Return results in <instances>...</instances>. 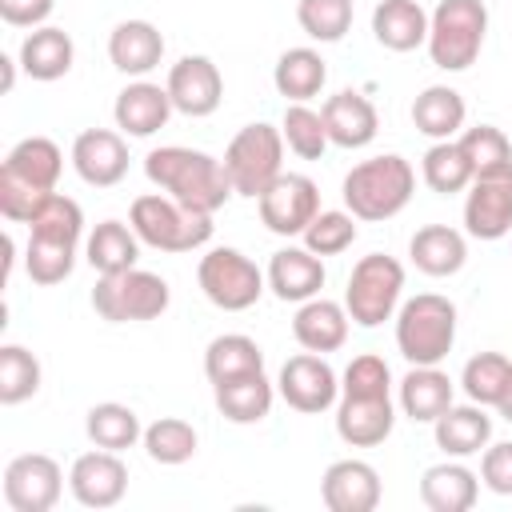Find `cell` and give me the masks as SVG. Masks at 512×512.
I'll return each instance as SVG.
<instances>
[{
	"label": "cell",
	"instance_id": "cell-1",
	"mask_svg": "<svg viewBox=\"0 0 512 512\" xmlns=\"http://www.w3.org/2000/svg\"><path fill=\"white\" fill-rule=\"evenodd\" d=\"M144 176L168 192L172 200H180L184 208H196V212H216L224 208L232 192V180L224 172V160L200 152V148H184V144H164V148H152L144 156Z\"/></svg>",
	"mask_w": 512,
	"mask_h": 512
},
{
	"label": "cell",
	"instance_id": "cell-2",
	"mask_svg": "<svg viewBox=\"0 0 512 512\" xmlns=\"http://www.w3.org/2000/svg\"><path fill=\"white\" fill-rule=\"evenodd\" d=\"M344 208L356 220H392L396 212L408 208L412 192H416V172L404 156L384 152L372 160H360L348 176H344Z\"/></svg>",
	"mask_w": 512,
	"mask_h": 512
},
{
	"label": "cell",
	"instance_id": "cell-3",
	"mask_svg": "<svg viewBox=\"0 0 512 512\" xmlns=\"http://www.w3.org/2000/svg\"><path fill=\"white\" fill-rule=\"evenodd\" d=\"M128 224L136 228L140 244L156 252H196L212 240V216L184 208L168 192H144L128 208Z\"/></svg>",
	"mask_w": 512,
	"mask_h": 512
},
{
	"label": "cell",
	"instance_id": "cell-4",
	"mask_svg": "<svg viewBox=\"0 0 512 512\" xmlns=\"http://www.w3.org/2000/svg\"><path fill=\"white\" fill-rule=\"evenodd\" d=\"M456 344V304L440 292H420L396 312V348L408 364H440Z\"/></svg>",
	"mask_w": 512,
	"mask_h": 512
},
{
	"label": "cell",
	"instance_id": "cell-5",
	"mask_svg": "<svg viewBox=\"0 0 512 512\" xmlns=\"http://www.w3.org/2000/svg\"><path fill=\"white\" fill-rule=\"evenodd\" d=\"M488 36L484 0H440L428 16V56L444 72H464L476 64Z\"/></svg>",
	"mask_w": 512,
	"mask_h": 512
},
{
	"label": "cell",
	"instance_id": "cell-6",
	"mask_svg": "<svg viewBox=\"0 0 512 512\" xmlns=\"http://www.w3.org/2000/svg\"><path fill=\"white\" fill-rule=\"evenodd\" d=\"M400 292H404V264H400L396 256L368 252V256L356 260V268H352V276H348L344 308H348L352 324H360V328H380L384 320L396 316Z\"/></svg>",
	"mask_w": 512,
	"mask_h": 512
},
{
	"label": "cell",
	"instance_id": "cell-7",
	"mask_svg": "<svg viewBox=\"0 0 512 512\" xmlns=\"http://www.w3.org/2000/svg\"><path fill=\"white\" fill-rule=\"evenodd\" d=\"M224 172L236 196L260 200V192L284 172V132L272 124H244L224 148Z\"/></svg>",
	"mask_w": 512,
	"mask_h": 512
},
{
	"label": "cell",
	"instance_id": "cell-8",
	"mask_svg": "<svg viewBox=\"0 0 512 512\" xmlns=\"http://www.w3.org/2000/svg\"><path fill=\"white\" fill-rule=\"evenodd\" d=\"M172 300V288L164 276L144 272V268H128V272H112L100 276L92 288V308L96 316H104L108 324H128V320H156Z\"/></svg>",
	"mask_w": 512,
	"mask_h": 512
},
{
	"label": "cell",
	"instance_id": "cell-9",
	"mask_svg": "<svg viewBox=\"0 0 512 512\" xmlns=\"http://www.w3.org/2000/svg\"><path fill=\"white\" fill-rule=\"evenodd\" d=\"M196 280H200V292L224 312L252 308L264 296V284H268V276L240 248H212L208 256H200Z\"/></svg>",
	"mask_w": 512,
	"mask_h": 512
},
{
	"label": "cell",
	"instance_id": "cell-10",
	"mask_svg": "<svg viewBox=\"0 0 512 512\" xmlns=\"http://www.w3.org/2000/svg\"><path fill=\"white\" fill-rule=\"evenodd\" d=\"M260 224L276 236H304V228L320 212V188L304 172H280L260 192Z\"/></svg>",
	"mask_w": 512,
	"mask_h": 512
},
{
	"label": "cell",
	"instance_id": "cell-11",
	"mask_svg": "<svg viewBox=\"0 0 512 512\" xmlns=\"http://www.w3.org/2000/svg\"><path fill=\"white\" fill-rule=\"evenodd\" d=\"M64 492V472L44 452H24L4 468V500L12 512H48Z\"/></svg>",
	"mask_w": 512,
	"mask_h": 512
},
{
	"label": "cell",
	"instance_id": "cell-12",
	"mask_svg": "<svg viewBox=\"0 0 512 512\" xmlns=\"http://www.w3.org/2000/svg\"><path fill=\"white\" fill-rule=\"evenodd\" d=\"M464 228L476 240H500L512 232V164L472 176L464 200Z\"/></svg>",
	"mask_w": 512,
	"mask_h": 512
},
{
	"label": "cell",
	"instance_id": "cell-13",
	"mask_svg": "<svg viewBox=\"0 0 512 512\" xmlns=\"http://www.w3.org/2000/svg\"><path fill=\"white\" fill-rule=\"evenodd\" d=\"M276 392L296 412H324L340 400V380L320 352H300V356L284 360V368L276 376Z\"/></svg>",
	"mask_w": 512,
	"mask_h": 512
},
{
	"label": "cell",
	"instance_id": "cell-14",
	"mask_svg": "<svg viewBox=\"0 0 512 512\" xmlns=\"http://www.w3.org/2000/svg\"><path fill=\"white\" fill-rule=\"evenodd\" d=\"M168 96H172V108L200 120V116H212L224 100V76L220 68L208 60V56H180L172 68H168Z\"/></svg>",
	"mask_w": 512,
	"mask_h": 512
},
{
	"label": "cell",
	"instance_id": "cell-15",
	"mask_svg": "<svg viewBox=\"0 0 512 512\" xmlns=\"http://www.w3.org/2000/svg\"><path fill=\"white\" fill-rule=\"evenodd\" d=\"M68 488L84 508H112L128 492V464L120 460V452H108V448L84 452L72 460Z\"/></svg>",
	"mask_w": 512,
	"mask_h": 512
},
{
	"label": "cell",
	"instance_id": "cell-16",
	"mask_svg": "<svg viewBox=\"0 0 512 512\" xmlns=\"http://www.w3.org/2000/svg\"><path fill=\"white\" fill-rule=\"evenodd\" d=\"M72 168L92 188H112L128 176V144L112 128H84L72 144Z\"/></svg>",
	"mask_w": 512,
	"mask_h": 512
},
{
	"label": "cell",
	"instance_id": "cell-17",
	"mask_svg": "<svg viewBox=\"0 0 512 512\" xmlns=\"http://www.w3.org/2000/svg\"><path fill=\"white\" fill-rule=\"evenodd\" d=\"M396 412L392 396H340L336 400V436L352 448H376L392 436Z\"/></svg>",
	"mask_w": 512,
	"mask_h": 512
},
{
	"label": "cell",
	"instance_id": "cell-18",
	"mask_svg": "<svg viewBox=\"0 0 512 512\" xmlns=\"http://www.w3.org/2000/svg\"><path fill=\"white\" fill-rule=\"evenodd\" d=\"M328 512H372L380 504V472L368 460H336L320 480Z\"/></svg>",
	"mask_w": 512,
	"mask_h": 512
},
{
	"label": "cell",
	"instance_id": "cell-19",
	"mask_svg": "<svg viewBox=\"0 0 512 512\" xmlns=\"http://www.w3.org/2000/svg\"><path fill=\"white\" fill-rule=\"evenodd\" d=\"M320 116H324L328 140H332L336 148H364V144H372L376 132H380L376 104H372L364 92H356V88H344V92L328 96L324 108H320Z\"/></svg>",
	"mask_w": 512,
	"mask_h": 512
},
{
	"label": "cell",
	"instance_id": "cell-20",
	"mask_svg": "<svg viewBox=\"0 0 512 512\" xmlns=\"http://www.w3.org/2000/svg\"><path fill=\"white\" fill-rule=\"evenodd\" d=\"M172 96L168 88L152 84V80H132L128 88L116 92V104H112V116H116V128L124 136H152L168 124L172 116Z\"/></svg>",
	"mask_w": 512,
	"mask_h": 512
},
{
	"label": "cell",
	"instance_id": "cell-21",
	"mask_svg": "<svg viewBox=\"0 0 512 512\" xmlns=\"http://www.w3.org/2000/svg\"><path fill=\"white\" fill-rule=\"evenodd\" d=\"M264 276H268V288L276 292V300H284V304H304V300L320 296V288H324V264L308 248L272 252Z\"/></svg>",
	"mask_w": 512,
	"mask_h": 512
},
{
	"label": "cell",
	"instance_id": "cell-22",
	"mask_svg": "<svg viewBox=\"0 0 512 512\" xmlns=\"http://www.w3.org/2000/svg\"><path fill=\"white\" fill-rule=\"evenodd\" d=\"M348 308L344 304H336V300H324V296H312V300H304L300 308H296V316H292V336H296V344L304 348V352H336V348H344V340H348Z\"/></svg>",
	"mask_w": 512,
	"mask_h": 512
},
{
	"label": "cell",
	"instance_id": "cell-23",
	"mask_svg": "<svg viewBox=\"0 0 512 512\" xmlns=\"http://www.w3.org/2000/svg\"><path fill=\"white\" fill-rule=\"evenodd\" d=\"M164 56V36L148 20H120L108 36V60L124 76H148Z\"/></svg>",
	"mask_w": 512,
	"mask_h": 512
},
{
	"label": "cell",
	"instance_id": "cell-24",
	"mask_svg": "<svg viewBox=\"0 0 512 512\" xmlns=\"http://www.w3.org/2000/svg\"><path fill=\"white\" fill-rule=\"evenodd\" d=\"M372 36L388 52H412L428 44V12L416 0H380L372 8Z\"/></svg>",
	"mask_w": 512,
	"mask_h": 512
},
{
	"label": "cell",
	"instance_id": "cell-25",
	"mask_svg": "<svg viewBox=\"0 0 512 512\" xmlns=\"http://www.w3.org/2000/svg\"><path fill=\"white\" fill-rule=\"evenodd\" d=\"M72 60H76L72 36H68L64 28H52V24L32 28V32L24 36V44H20V68H24L32 80H40V84H52V80L68 76Z\"/></svg>",
	"mask_w": 512,
	"mask_h": 512
},
{
	"label": "cell",
	"instance_id": "cell-26",
	"mask_svg": "<svg viewBox=\"0 0 512 512\" xmlns=\"http://www.w3.org/2000/svg\"><path fill=\"white\" fill-rule=\"evenodd\" d=\"M408 256H412V264H416L424 276L444 280V276H456V272L464 268L468 244H464V236H460L456 228H448V224H424V228H416V236L408 240Z\"/></svg>",
	"mask_w": 512,
	"mask_h": 512
},
{
	"label": "cell",
	"instance_id": "cell-27",
	"mask_svg": "<svg viewBox=\"0 0 512 512\" xmlns=\"http://www.w3.org/2000/svg\"><path fill=\"white\" fill-rule=\"evenodd\" d=\"M436 448L448 456H476L492 440V416L484 404H452L444 416L432 420Z\"/></svg>",
	"mask_w": 512,
	"mask_h": 512
},
{
	"label": "cell",
	"instance_id": "cell-28",
	"mask_svg": "<svg viewBox=\"0 0 512 512\" xmlns=\"http://www.w3.org/2000/svg\"><path fill=\"white\" fill-rule=\"evenodd\" d=\"M400 408L416 424H432L452 408V380L436 364H412V372L400 380Z\"/></svg>",
	"mask_w": 512,
	"mask_h": 512
},
{
	"label": "cell",
	"instance_id": "cell-29",
	"mask_svg": "<svg viewBox=\"0 0 512 512\" xmlns=\"http://www.w3.org/2000/svg\"><path fill=\"white\" fill-rule=\"evenodd\" d=\"M480 496V480L464 464H432L420 476V500L432 512H468Z\"/></svg>",
	"mask_w": 512,
	"mask_h": 512
},
{
	"label": "cell",
	"instance_id": "cell-30",
	"mask_svg": "<svg viewBox=\"0 0 512 512\" xmlns=\"http://www.w3.org/2000/svg\"><path fill=\"white\" fill-rule=\"evenodd\" d=\"M8 176L40 188V192H56V180L64 172V152L56 148V140L48 136H24L8 156H4V168Z\"/></svg>",
	"mask_w": 512,
	"mask_h": 512
},
{
	"label": "cell",
	"instance_id": "cell-31",
	"mask_svg": "<svg viewBox=\"0 0 512 512\" xmlns=\"http://www.w3.org/2000/svg\"><path fill=\"white\" fill-rule=\"evenodd\" d=\"M212 388H216V408L232 424H256V420H264L272 412V400H276V388H272V380L264 372L232 376V380H220Z\"/></svg>",
	"mask_w": 512,
	"mask_h": 512
},
{
	"label": "cell",
	"instance_id": "cell-32",
	"mask_svg": "<svg viewBox=\"0 0 512 512\" xmlns=\"http://www.w3.org/2000/svg\"><path fill=\"white\" fill-rule=\"evenodd\" d=\"M324 80H328V64L316 48H288L272 68V84L288 104H308L312 96H320Z\"/></svg>",
	"mask_w": 512,
	"mask_h": 512
},
{
	"label": "cell",
	"instance_id": "cell-33",
	"mask_svg": "<svg viewBox=\"0 0 512 512\" xmlns=\"http://www.w3.org/2000/svg\"><path fill=\"white\" fill-rule=\"evenodd\" d=\"M464 116H468L464 96L448 84H432L412 100V124L432 140H456V132L464 128Z\"/></svg>",
	"mask_w": 512,
	"mask_h": 512
},
{
	"label": "cell",
	"instance_id": "cell-34",
	"mask_svg": "<svg viewBox=\"0 0 512 512\" xmlns=\"http://www.w3.org/2000/svg\"><path fill=\"white\" fill-rule=\"evenodd\" d=\"M136 256H140V236L132 224H120V220H100L84 244V260L100 272V276H112V272H128L136 268Z\"/></svg>",
	"mask_w": 512,
	"mask_h": 512
},
{
	"label": "cell",
	"instance_id": "cell-35",
	"mask_svg": "<svg viewBox=\"0 0 512 512\" xmlns=\"http://www.w3.org/2000/svg\"><path fill=\"white\" fill-rule=\"evenodd\" d=\"M204 372H208L212 384L232 380V376H248V372H264V352L252 336L224 332L204 348Z\"/></svg>",
	"mask_w": 512,
	"mask_h": 512
},
{
	"label": "cell",
	"instance_id": "cell-36",
	"mask_svg": "<svg viewBox=\"0 0 512 512\" xmlns=\"http://www.w3.org/2000/svg\"><path fill=\"white\" fill-rule=\"evenodd\" d=\"M84 432L96 448H108V452H124L132 448L136 440H144V428H140V416L128 408V404H116V400H104V404H92L88 408V420H84Z\"/></svg>",
	"mask_w": 512,
	"mask_h": 512
},
{
	"label": "cell",
	"instance_id": "cell-37",
	"mask_svg": "<svg viewBox=\"0 0 512 512\" xmlns=\"http://www.w3.org/2000/svg\"><path fill=\"white\" fill-rule=\"evenodd\" d=\"M420 172H424V184L432 188V192H440V196H452V192H464L468 184H472V160L464 156V148H460V140H436L428 152H424V164H420Z\"/></svg>",
	"mask_w": 512,
	"mask_h": 512
},
{
	"label": "cell",
	"instance_id": "cell-38",
	"mask_svg": "<svg viewBox=\"0 0 512 512\" xmlns=\"http://www.w3.org/2000/svg\"><path fill=\"white\" fill-rule=\"evenodd\" d=\"M24 268L32 276V284H60L72 276L76 268V244L72 240H56V236H40V232H28V256H24Z\"/></svg>",
	"mask_w": 512,
	"mask_h": 512
},
{
	"label": "cell",
	"instance_id": "cell-39",
	"mask_svg": "<svg viewBox=\"0 0 512 512\" xmlns=\"http://www.w3.org/2000/svg\"><path fill=\"white\" fill-rule=\"evenodd\" d=\"M508 372H512V360L504 352H476L464 372H460V388L472 404H484V408H496L504 384H508Z\"/></svg>",
	"mask_w": 512,
	"mask_h": 512
},
{
	"label": "cell",
	"instance_id": "cell-40",
	"mask_svg": "<svg viewBox=\"0 0 512 512\" xmlns=\"http://www.w3.org/2000/svg\"><path fill=\"white\" fill-rule=\"evenodd\" d=\"M196 428L180 416H160L144 428V452L156 464H184L196 456Z\"/></svg>",
	"mask_w": 512,
	"mask_h": 512
},
{
	"label": "cell",
	"instance_id": "cell-41",
	"mask_svg": "<svg viewBox=\"0 0 512 512\" xmlns=\"http://www.w3.org/2000/svg\"><path fill=\"white\" fill-rule=\"evenodd\" d=\"M40 392V360L20 348V344H4L0 348V404H24L28 396Z\"/></svg>",
	"mask_w": 512,
	"mask_h": 512
},
{
	"label": "cell",
	"instance_id": "cell-42",
	"mask_svg": "<svg viewBox=\"0 0 512 512\" xmlns=\"http://www.w3.org/2000/svg\"><path fill=\"white\" fill-rule=\"evenodd\" d=\"M280 132H284V144L300 156V160H320L324 148L332 144L328 140V128H324V116L308 104H288L284 108V120H280Z\"/></svg>",
	"mask_w": 512,
	"mask_h": 512
},
{
	"label": "cell",
	"instance_id": "cell-43",
	"mask_svg": "<svg viewBox=\"0 0 512 512\" xmlns=\"http://www.w3.org/2000/svg\"><path fill=\"white\" fill-rule=\"evenodd\" d=\"M296 20L312 40L336 44L352 28V0H300L296 4Z\"/></svg>",
	"mask_w": 512,
	"mask_h": 512
},
{
	"label": "cell",
	"instance_id": "cell-44",
	"mask_svg": "<svg viewBox=\"0 0 512 512\" xmlns=\"http://www.w3.org/2000/svg\"><path fill=\"white\" fill-rule=\"evenodd\" d=\"M460 148H464V156L472 160V172H476V176L512 164V144H508V136H504L496 124L464 128V132H460Z\"/></svg>",
	"mask_w": 512,
	"mask_h": 512
},
{
	"label": "cell",
	"instance_id": "cell-45",
	"mask_svg": "<svg viewBox=\"0 0 512 512\" xmlns=\"http://www.w3.org/2000/svg\"><path fill=\"white\" fill-rule=\"evenodd\" d=\"M28 232H40V236H56V240H72V244H80L84 212H80V204H76L72 196L52 192V196L40 204V212L28 220Z\"/></svg>",
	"mask_w": 512,
	"mask_h": 512
},
{
	"label": "cell",
	"instance_id": "cell-46",
	"mask_svg": "<svg viewBox=\"0 0 512 512\" xmlns=\"http://www.w3.org/2000/svg\"><path fill=\"white\" fill-rule=\"evenodd\" d=\"M356 240V216L352 212H316V220L304 228V248L316 256H336L344 248H352Z\"/></svg>",
	"mask_w": 512,
	"mask_h": 512
},
{
	"label": "cell",
	"instance_id": "cell-47",
	"mask_svg": "<svg viewBox=\"0 0 512 512\" xmlns=\"http://www.w3.org/2000/svg\"><path fill=\"white\" fill-rule=\"evenodd\" d=\"M388 388H392V372L376 352L352 356V364L340 376V396H388Z\"/></svg>",
	"mask_w": 512,
	"mask_h": 512
},
{
	"label": "cell",
	"instance_id": "cell-48",
	"mask_svg": "<svg viewBox=\"0 0 512 512\" xmlns=\"http://www.w3.org/2000/svg\"><path fill=\"white\" fill-rule=\"evenodd\" d=\"M48 196H52V192H40V188H32V184H24V180L0 172V212H4V220L28 224V220L40 212V204H44Z\"/></svg>",
	"mask_w": 512,
	"mask_h": 512
},
{
	"label": "cell",
	"instance_id": "cell-49",
	"mask_svg": "<svg viewBox=\"0 0 512 512\" xmlns=\"http://www.w3.org/2000/svg\"><path fill=\"white\" fill-rule=\"evenodd\" d=\"M480 480L496 496H512V440L488 444L480 456Z\"/></svg>",
	"mask_w": 512,
	"mask_h": 512
},
{
	"label": "cell",
	"instance_id": "cell-50",
	"mask_svg": "<svg viewBox=\"0 0 512 512\" xmlns=\"http://www.w3.org/2000/svg\"><path fill=\"white\" fill-rule=\"evenodd\" d=\"M56 0H0V16L12 28H40L52 16Z\"/></svg>",
	"mask_w": 512,
	"mask_h": 512
},
{
	"label": "cell",
	"instance_id": "cell-51",
	"mask_svg": "<svg viewBox=\"0 0 512 512\" xmlns=\"http://www.w3.org/2000/svg\"><path fill=\"white\" fill-rule=\"evenodd\" d=\"M496 412L512 424V372H508V384H504V392H500V400H496Z\"/></svg>",
	"mask_w": 512,
	"mask_h": 512
},
{
	"label": "cell",
	"instance_id": "cell-52",
	"mask_svg": "<svg viewBox=\"0 0 512 512\" xmlns=\"http://www.w3.org/2000/svg\"><path fill=\"white\" fill-rule=\"evenodd\" d=\"M0 64H4V84H0V88L12 92V84H16V60H12V56H0Z\"/></svg>",
	"mask_w": 512,
	"mask_h": 512
}]
</instances>
